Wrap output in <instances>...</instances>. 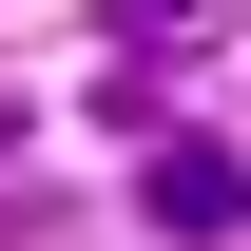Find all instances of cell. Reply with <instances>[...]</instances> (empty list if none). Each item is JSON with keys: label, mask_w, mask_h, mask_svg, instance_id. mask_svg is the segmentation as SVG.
Wrapping results in <instances>:
<instances>
[{"label": "cell", "mask_w": 251, "mask_h": 251, "mask_svg": "<svg viewBox=\"0 0 251 251\" xmlns=\"http://www.w3.org/2000/svg\"><path fill=\"white\" fill-rule=\"evenodd\" d=\"M97 20H116V39H135V58H174V39H213V20H232V0H97Z\"/></svg>", "instance_id": "obj_2"}, {"label": "cell", "mask_w": 251, "mask_h": 251, "mask_svg": "<svg viewBox=\"0 0 251 251\" xmlns=\"http://www.w3.org/2000/svg\"><path fill=\"white\" fill-rule=\"evenodd\" d=\"M135 213H155L174 251H213V232H251V155H213V135H174V155L135 174Z\"/></svg>", "instance_id": "obj_1"}]
</instances>
